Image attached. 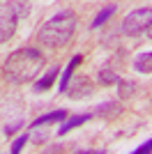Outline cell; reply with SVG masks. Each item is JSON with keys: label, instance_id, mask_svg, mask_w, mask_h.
<instances>
[{"label": "cell", "instance_id": "cell-3", "mask_svg": "<svg viewBox=\"0 0 152 154\" xmlns=\"http://www.w3.org/2000/svg\"><path fill=\"white\" fill-rule=\"evenodd\" d=\"M150 26H152V7H138L125 16L120 30L127 37H138V35L147 32Z\"/></svg>", "mask_w": 152, "mask_h": 154}, {"label": "cell", "instance_id": "cell-4", "mask_svg": "<svg viewBox=\"0 0 152 154\" xmlns=\"http://www.w3.org/2000/svg\"><path fill=\"white\" fill-rule=\"evenodd\" d=\"M16 26H19V5L9 2L0 9V44H5L16 35Z\"/></svg>", "mask_w": 152, "mask_h": 154}, {"label": "cell", "instance_id": "cell-11", "mask_svg": "<svg viewBox=\"0 0 152 154\" xmlns=\"http://www.w3.org/2000/svg\"><path fill=\"white\" fill-rule=\"evenodd\" d=\"M115 12H118V5H106V7H104V9H101V12H99V14H97V16H95V21L90 23V28L95 30V28L104 26V23H106V21L111 19V16H113Z\"/></svg>", "mask_w": 152, "mask_h": 154}, {"label": "cell", "instance_id": "cell-13", "mask_svg": "<svg viewBox=\"0 0 152 154\" xmlns=\"http://www.w3.org/2000/svg\"><path fill=\"white\" fill-rule=\"evenodd\" d=\"M97 78H99L101 85H115L118 81H120V76L115 74L113 69H108V67H104V69H99V74H97Z\"/></svg>", "mask_w": 152, "mask_h": 154}, {"label": "cell", "instance_id": "cell-14", "mask_svg": "<svg viewBox=\"0 0 152 154\" xmlns=\"http://www.w3.org/2000/svg\"><path fill=\"white\" fill-rule=\"evenodd\" d=\"M118 85H120V97H122V99H129V97L136 92V83H134V81H125V78H120Z\"/></svg>", "mask_w": 152, "mask_h": 154}, {"label": "cell", "instance_id": "cell-1", "mask_svg": "<svg viewBox=\"0 0 152 154\" xmlns=\"http://www.w3.org/2000/svg\"><path fill=\"white\" fill-rule=\"evenodd\" d=\"M44 64L46 58L44 53H39V48H32V46L16 48L7 55L5 64H2V78L12 85H25L39 76Z\"/></svg>", "mask_w": 152, "mask_h": 154}, {"label": "cell", "instance_id": "cell-17", "mask_svg": "<svg viewBox=\"0 0 152 154\" xmlns=\"http://www.w3.org/2000/svg\"><path fill=\"white\" fill-rule=\"evenodd\" d=\"M147 35H150V39H152V26H150V28H147Z\"/></svg>", "mask_w": 152, "mask_h": 154}, {"label": "cell", "instance_id": "cell-12", "mask_svg": "<svg viewBox=\"0 0 152 154\" xmlns=\"http://www.w3.org/2000/svg\"><path fill=\"white\" fill-rule=\"evenodd\" d=\"M118 113H120V103H118V101H106V103H101L99 108H97V113H95V115L111 120V117H115Z\"/></svg>", "mask_w": 152, "mask_h": 154}, {"label": "cell", "instance_id": "cell-7", "mask_svg": "<svg viewBox=\"0 0 152 154\" xmlns=\"http://www.w3.org/2000/svg\"><path fill=\"white\" fill-rule=\"evenodd\" d=\"M83 62V55H76V58H71L69 60V64L65 67V71H62V81H60V88H58V92H67L69 90V81H71V76H74V71H76V67Z\"/></svg>", "mask_w": 152, "mask_h": 154}, {"label": "cell", "instance_id": "cell-10", "mask_svg": "<svg viewBox=\"0 0 152 154\" xmlns=\"http://www.w3.org/2000/svg\"><path fill=\"white\" fill-rule=\"evenodd\" d=\"M134 69L141 74H152V51H141L134 58Z\"/></svg>", "mask_w": 152, "mask_h": 154}, {"label": "cell", "instance_id": "cell-16", "mask_svg": "<svg viewBox=\"0 0 152 154\" xmlns=\"http://www.w3.org/2000/svg\"><path fill=\"white\" fill-rule=\"evenodd\" d=\"M145 152H152V138H150V140H145L143 145H138V147L134 149V154H145Z\"/></svg>", "mask_w": 152, "mask_h": 154}, {"label": "cell", "instance_id": "cell-6", "mask_svg": "<svg viewBox=\"0 0 152 154\" xmlns=\"http://www.w3.org/2000/svg\"><path fill=\"white\" fill-rule=\"evenodd\" d=\"M60 71H62V69H60V64H53V67H49V71H46L44 76L39 78L37 83H35V92H46V90H51Z\"/></svg>", "mask_w": 152, "mask_h": 154}, {"label": "cell", "instance_id": "cell-15", "mask_svg": "<svg viewBox=\"0 0 152 154\" xmlns=\"http://www.w3.org/2000/svg\"><path fill=\"white\" fill-rule=\"evenodd\" d=\"M28 143V134H23V136H19L16 140L12 143V154H16V152H21L23 149V145Z\"/></svg>", "mask_w": 152, "mask_h": 154}, {"label": "cell", "instance_id": "cell-5", "mask_svg": "<svg viewBox=\"0 0 152 154\" xmlns=\"http://www.w3.org/2000/svg\"><path fill=\"white\" fill-rule=\"evenodd\" d=\"M92 81L90 78H76L74 81V85H71V92H69V97L71 99H85V97H90L92 94Z\"/></svg>", "mask_w": 152, "mask_h": 154}, {"label": "cell", "instance_id": "cell-9", "mask_svg": "<svg viewBox=\"0 0 152 154\" xmlns=\"http://www.w3.org/2000/svg\"><path fill=\"white\" fill-rule=\"evenodd\" d=\"M90 113H83V115H74V117H69V120H67V117H65V122H62V127L58 129V136H65V134H69L71 129H76V127H81V124H85L90 120Z\"/></svg>", "mask_w": 152, "mask_h": 154}, {"label": "cell", "instance_id": "cell-2", "mask_svg": "<svg viewBox=\"0 0 152 154\" xmlns=\"http://www.w3.org/2000/svg\"><path fill=\"white\" fill-rule=\"evenodd\" d=\"M76 32V16L71 12H58L37 30V42L46 48H62Z\"/></svg>", "mask_w": 152, "mask_h": 154}, {"label": "cell", "instance_id": "cell-8", "mask_svg": "<svg viewBox=\"0 0 152 154\" xmlns=\"http://www.w3.org/2000/svg\"><path fill=\"white\" fill-rule=\"evenodd\" d=\"M65 117H67V110H51V113H46V115H42V117H37L35 122L30 124L32 129H39V127H46V124H55V122H62Z\"/></svg>", "mask_w": 152, "mask_h": 154}]
</instances>
